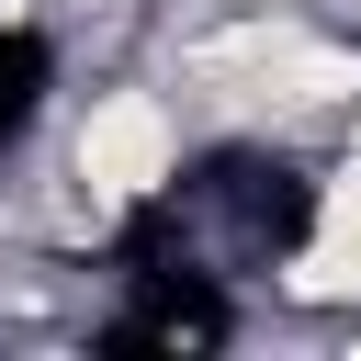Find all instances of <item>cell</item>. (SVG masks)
Instances as JSON below:
<instances>
[{"label":"cell","mask_w":361,"mask_h":361,"mask_svg":"<svg viewBox=\"0 0 361 361\" xmlns=\"http://www.w3.org/2000/svg\"><path fill=\"white\" fill-rule=\"evenodd\" d=\"M180 102L226 113V124H316V113H350L361 102V45L305 23V11H226L203 34H180Z\"/></svg>","instance_id":"cell-1"},{"label":"cell","mask_w":361,"mask_h":361,"mask_svg":"<svg viewBox=\"0 0 361 361\" xmlns=\"http://www.w3.org/2000/svg\"><path fill=\"white\" fill-rule=\"evenodd\" d=\"M90 214L113 203H158L180 180V102L147 90V79H102L79 113H68V169H56Z\"/></svg>","instance_id":"cell-2"},{"label":"cell","mask_w":361,"mask_h":361,"mask_svg":"<svg viewBox=\"0 0 361 361\" xmlns=\"http://www.w3.org/2000/svg\"><path fill=\"white\" fill-rule=\"evenodd\" d=\"M282 293H293V305H361V147L316 180L305 237H293V259H282Z\"/></svg>","instance_id":"cell-3"}]
</instances>
